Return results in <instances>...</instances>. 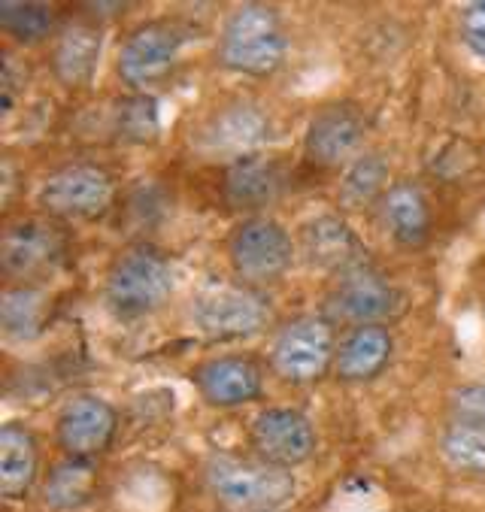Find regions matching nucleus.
I'll return each mask as SVG.
<instances>
[{
	"instance_id": "obj_13",
	"label": "nucleus",
	"mask_w": 485,
	"mask_h": 512,
	"mask_svg": "<svg viewBox=\"0 0 485 512\" xmlns=\"http://www.w3.org/2000/svg\"><path fill=\"white\" fill-rule=\"evenodd\" d=\"M55 434L67 458L94 461L97 455H104L113 446L119 434V413L104 397L79 394L64 403V409L58 413Z\"/></svg>"
},
{
	"instance_id": "obj_10",
	"label": "nucleus",
	"mask_w": 485,
	"mask_h": 512,
	"mask_svg": "<svg viewBox=\"0 0 485 512\" xmlns=\"http://www.w3.org/2000/svg\"><path fill=\"white\" fill-rule=\"evenodd\" d=\"M249 443L258 461L282 467V470H295V467H304L316 455L319 437H316L313 422L301 409L270 406L255 416L249 428Z\"/></svg>"
},
{
	"instance_id": "obj_12",
	"label": "nucleus",
	"mask_w": 485,
	"mask_h": 512,
	"mask_svg": "<svg viewBox=\"0 0 485 512\" xmlns=\"http://www.w3.org/2000/svg\"><path fill=\"white\" fill-rule=\"evenodd\" d=\"M64 252H67V240L52 222L28 219L4 231V240H0V267H4L10 279L22 285H34V279H43L58 270Z\"/></svg>"
},
{
	"instance_id": "obj_29",
	"label": "nucleus",
	"mask_w": 485,
	"mask_h": 512,
	"mask_svg": "<svg viewBox=\"0 0 485 512\" xmlns=\"http://www.w3.org/2000/svg\"><path fill=\"white\" fill-rule=\"evenodd\" d=\"M458 34H461V43L467 46V52L485 61V0H473V4H467L461 10Z\"/></svg>"
},
{
	"instance_id": "obj_8",
	"label": "nucleus",
	"mask_w": 485,
	"mask_h": 512,
	"mask_svg": "<svg viewBox=\"0 0 485 512\" xmlns=\"http://www.w3.org/2000/svg\"><path fill=\"white\" fill-rule=\"evenodd\" d=\"M185 37L188 31L170 19H152L137 25L119 49V79L134 94H149V88L161 85L179 64Z\"/></svg>"
},
{
	"instance_id": "obj_15",
	"label": "nucleus",
	"mask_w": 485,
	"mask_h": 512,
	"mask_svg": "<svg viewBox=\"0 0 485 512\" xmlns=\"http://www.w3.org/2000/svg\"><path fill=\"white\" fill-rule=\"evenodd\" d=\"M191 379L198 385L201 397L216 409H237L252 403L264 391V370L252 355L228 352L207 358L191 370Z\"/></svg>"
},
{
	"instance_id": "obj_22",
	"label": "nucleus",
	"mask_w": 485,
	"mask_h": 512,
	"mask_svg": "<svg viewBox=\"0 0 485 512\" xmlns=\"http://www.w3.org/2000/svg\"><path fill=\"white\" fill-rule=\"evenodd\" d=\"M97 464L88 458H64L49 467L40 482V500L52 512H76L97 494Z\"/></svg>"
},
{
	"instance_id": "obj_28",
	"label": "nucleus",
	"mask_w": 485,
	"mask_h": 512,
	"mask_svg": "<svg viewBox=\"0 0 485 512\" xmlns=\"http://www.w3.org/2000/svg\"><path fill=\"white\" fill-rule=\"evenodd\" d=\"M449 413H452V422H464V425L485 431V382L458 385L449 394Z\"/></svg>"
},
{
	"instance_id": "obj_24",
	"label": "nucleus",
	"mask_w": 485,
	"mask_h": 512,
	"mask_svg": "<svg viewBox=\"0 0 485 512\" xmlns=\"http://www.w3.org/2000/svg\"><path fill=\"white\" fill-rule=\"evenodd\" d=\"M110 131L122 143H152L161 131V113H158V100L152 94H131L119 100Z\"/></svg>"
},
{
	"instance_id": "obj_23",
	"label": "nucleus",
	"mask_w": 485,
	"mask_h": 512,
	"mask_svg": "<svg viewBox=\"0 0 485 512\" xmlns=\"http://www.w3.org/2000/svg\"><path fill=\"white\" fill-rule=\"evenodd\" d=\"M49 322V294L40 285H7L0 297V328L10 340H34Z\"/></svg>"
},
{
	"instance_id": "obj_4",
	"label": "nucleus",
	"mask_w": 485,
	"mask_h": 512,
	"mask_svg": "<svg viewBox=\"0 0 485 512\" xmlns=\"http://www.w3.org/2000/svg\"><path fill=\"white\" fill-rule=\"evenodd\" d=\"M116 200V179L91 161H73L52 170L37 188V207L49 219L91 222L110 213Z\"/></svg>"
},
{
	"instance_id": "obj_18",
	"label": "nucleus",
	"mask_w": 485,
	"mask_h": 512,
	"mask_svg": "<svg viewBox=\"0 0 485 512\" xmlns=\"http://www.w3.org/2000/svg\"><path fill=\"white\" fill-rule=\"evenodd\" d=\"M395 355V334L385 325H361L352 328L337 349V361H334V376L340 382L358 385V382H370L376 379L388 364H392Z\"/></svg>"
},
{
	"instance_id": "obj_9",
	"label": "nucleus",
	"mask_w": 485,
	"mask_h": 512,
	"mask_svg": "<svg viewBox=\"0 0 485 512\" xmlns=\"http://www.w3.org/2000/svg\"><path fill=\"white\" fill-rule=\"evenodd\" d=\"M401 306L398 288L382 279L370 264L349 270L337 276V285L331 288L325 300V319L340 325H382V319H392Z\"/></svg>"
},
{
	"instance_id": "obj_6",
	"label": "nucleus",
	"mask_w": 485,
	"mask_h": 512,
	"mask_svg": "<svg viewBox=\"0 0 485 512\" xmlns=\"http://www.w3.org/2000/svg\"><path fill=\"white\" fill-rule=\"evenodd\" d=\"M270 303L249 285H207L191 300V325L210 340H246L267 328Z\"/></svg>"
},
{
	"instance_id": "obj_5",
	"label": "nucleus",
	"mask_w": 485,
	"mask_h": 512,
	"mask_svg": "<svg viewBox=\"0 0 485 512\" xmlns=\"http://www.w3.org/2000/svg\"><path fill=\"white\" fill-rule=\"evenodd\" d=\"M334 322L325 316H301L279 328L270 346V367L288 385H313L337 361Z\"/></svg>"
},
{
	"instance_id": "obj_27",
	"label": "nucleus",
	"mask_w": 485,
	"mask_h": 512,
	"mask_svg": "<svg viewBox=\"0 0 485 512\" xmlns=\"http://www.w3.org/2000/svg\"><path fill=\"white\" fill-rule=\"evenodd\" d=\"M0 28H4L16 43L34 46L52 37L55 16L46 4H22V0H4L0 4Z\"/></svg>"
},
{
	"instance_id": "obj_2",
	"label": "nucleus",
	"mask_w": 485,
	"mask_h": 512,
	"mask_svg": "<svg viewBox=\"0 0 485 512\" xmlns=\"http://www.w3.org/2000/svg\"><path fill=\"white\" fill-rule=\"evenodd\" d=\"M204 485L231 512H282L298 494L291 470L237 455H213L204 464Z\"/></svg>"
},
{
	"instance_id": "obj_1",
	"label": "nucleus",
	"mask_w": 485,
	"mask_h": 512,
	"mask_svg": "<svg viewBox=\"0 0 485 512\" xmlns=\"http://www.w3.org/2000/svg\"><path fill=\"white\" fill-rule=\"evenodd\" d=\"M216 55L219 64L237 76H273L288 55V34L279 13L267 4L237 7L219 31Z\"/></svg>"
},
{
	"instance_id": "obj_26",
	"label": "nucleus",
	"mask_w": 485,
	"mask_h": 512,
	"mask_svg": "<svg viewBox=\"0 0 485 512\" xmlns=\"http://www.w3.org/2000/svg\"><path fill=\"white\" fill-rule=\"evenodd\" d=\"M388 179V164L379 155H361L349 164L343 182H340V203H346L349 210H361L373 200H382Z\"/></svg>"
},
{
	"instance_id": "obj_19",
	"label": "nucleus",
	"mask_w": 485,
	"mask_h": 512,
	"mask_svg": "<svg viewBox=\"0 0 485 512\" xmlns=\"http://www.w3.org/2000/svg\"><path fill=\"white\" fill-rule=\"evenodd\" d=\"M104 49V31L94 22H70L55 34L52 43V73L67 88H82L91 82Z\"/></svg>"
},
{
	"instance_id": "obj_16",
	"label": "nucleus",
	"mask_w": 485,
	"mask_h": 512,
	"mask_svg": "<svg viewBox=\"0 0 485 512\" xmlns=\"http://www.w3.org/2000/svg\"><path fill=\"white\" fill-rule=\"evenodd\" d=\"M288 173L282 161L270 155H249L240 158L228 167L225 182H222V197L231 210L240 213H258L267 210L270 203H276L285 194Z\"/></svg>"
},
{
	"instance_id": "obj_14",
	"label": "nucleus",
	"mask_w": 485,
	"mask_h": 512,
	"mask_svg": "<svg viewBox=\"0 0 485 512\" xmlns=\"http://www.w3.org/2000/svg\"><path fill=\"white\" fill-rule=\"evenodd\" d=\"M367 122L364 113L349 104V100H337V104H325L313 113L307 134H304V155L316 167H340L346 164L364 143Z\"/></svg>"
},
{
	"instance_id": "obj_11",
	"label": "nucleus",
	"mask_w": 485,
	"mask_h": 512,
	"mask_svg": "<svg viewBox=\"0 0 485 512\" xmlns=\"http://www.w3.org/2000/svg\"><path fill=\"white\" fill-rule=\"evenodd\" d=\"M270 140V116L252 104V100H234L207 116V122L194 134L198 146L207 158H249Z\"/></svg>"
},
{
	"instance_id": "obj_20",
	"label": "nucleus",
	"mask_w": 485,
	"mask_h": 512,
	"mask_svg": "<svg viewBox=\"0 0 485 512\" xmlns=\"http://www.w3.org/2000/svg\"><path fill=\"white\" fill-rule=\"evenodd\" d=\"M379 213H382V225L395 237L398 246L419 249L428 243L434 216H431V203L419 185L413 182L392 185L379 200Z\"/></svg>"
},
{
	"instance_id": "obj_3",
	"label": "nucleus",
	"mask_w": 485,
	"mask_h": 512,
	"mask_svg": "<svg viewBox=\"0 0 485 512\" xmlns=\"http://www.w3.org/2000/svg\"><path fill=\"white\" fill-rule=\"evenodd\" d=\"M173 294L170 261L146 243H137L116 255L107 270L104 297L119 319H143L158 313Z\"/></svg>"
},
{
	"instance_id": "obj_17",
	"label": "nucleus",
	"mask_w": 485,
	"mask_h": 512,
	"mask_svg": "<svg viewBox=\"0 0 485 512\" xmlns=\"http://www.w3.org/2000/svg\"><path fill=\"white\" fill-rule=\"evenodd\" d=\"M301 249L307 261L319 270H328L334 276H343L349 270H358L367 264V249L355 237V231L334 213L316 216L301 231Z\"/></svg>"
},
{
	"instance_id": "obj_25",
	"label": "nucleus",
	"mask_w": 485,
	"mask_h": 512,
	"mask_svg": "<svg viewBox=\"0 0 485 512\" xmlns=\"http://www.w3.org/2000/svg\"><path fill=\"white\" fill-rule=\"evenodd\" d=\"M440 455L458 473L485 476V431L464 422L446 425L440 434Z\"/></svg>"
},
{
	"instance_id": "obj_21",
	"label": "nucleus",
	"mask_w": 485,
	"mask_h": 512,
	"mask_svg": "<svg viewBox=\"0 0 485 512\" xmlns=\"http://www.w3.org/2000/svg\"><path fill=\"white\" fill-rule=\"evenodd\" d=\"M40 479V446L31 428L7 422L0 428V494L25 500Z\"/></svg>"
},
{
	"instance_id": "obj_7",
	"label": "nucleus",
	"mask_w": 485,
	"mask_h": 512,
	"mask_svg": "<svg viewBox=\"0 0 485 512\" xmlns=\"http://www.w3.org/2000/svg\"><path fill=\"white\" fill-rule=\"evenodd\" d=\"M228 261L240 285H273L295 264V243L276 219L252 216L228 237Z\"/></svg>"
}]
</instances>
